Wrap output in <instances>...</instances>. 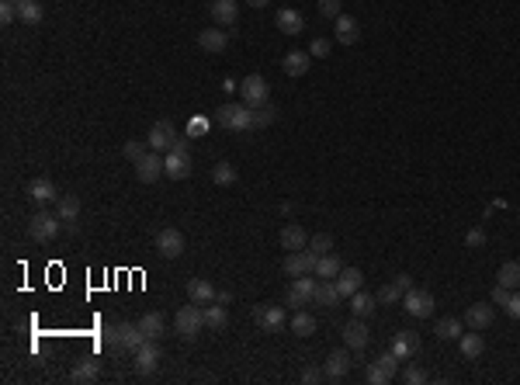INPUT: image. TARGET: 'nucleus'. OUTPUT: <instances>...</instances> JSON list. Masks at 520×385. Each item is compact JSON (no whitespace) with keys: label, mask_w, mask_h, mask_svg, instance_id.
Here are the masks:
<instances>
[{"label":"nucleus","mask_w":520,"mask_h":385,"mask_svg":"<svg viewBox=\"0 0 520 385\" xmlns=\"http://www.w3.org/2000/svg\"><path fill=\"white\" fill-rule=\"evenodd\" d=\"M101 341L111 343L115 350H132V354H135L150 337L139 330V323H135V326H132V323H119V326H104V337H101Z\"/></svg>","instance_id":"nucleus-1"},{"label":"nucleus","mask_w":520,"mask_h":385,"mask_svg":"<svg viewBox=\"0 0 520 385\" xmlns=\"http://www.w3.org/2000/svg\"><path fill=\"white\" fill-rule=\"evenodd\" d=\"M215 122L222 128H229V132H246V128H253V108L250 104H236V101H229V104H219L215 108Z\"/></svg>","instance_id":"nucleus-2"},{"label":"nucleus","mask_w":520,"mask_h":385,"mask_svg":"<svg viewBox=\"0 0 520 385\" xmlns=\"http://www.w3.org/2000/svg\"><path fill=\"white\" fill-rule=\"evenodd\" d=\"M201 326H205V309H201L198 302L177 309V316H174V330H177V337H184V341H198Z\"/></svg>","instance_id":"nucleus-3"},{"label":"nucleus","mask_w":520,"mask_h":385,"mask_svg":"<svg viewBox=\"0 0 520 385\" xmlns=\"http://www.w3.org/2000/svg\"><path fill=\"white\" fill-rule=\"evenodd\" d=\"M59 229H63V219L59 215H52L49 209H42L28 219V236L35 240V243H49V240H56L59 236Z\"/></svg>","instance_id":"nucleus-4"},{"label":"nucleus","mask_w":520,"mask_h":385,"mask_svg":"<svg viewBox=\"0 0 520 385\" xmlns=\"http://www.w3.org/2000/svg\"><path fill=\"white\" fill-rule=\"evenodd\" d=\"M351 368H354V350H351V347H340V350H329V354H326L322 372H326L329 382H340Z\"/></svg>","instance_id":"nucleus-5"},{"label":"nucleus","mask_w":520,"mask_h":385,"mask_svg":"<svg viewBox=\"0 0 520 385\" xmlns=\"http://www.w3.org/2000/svg\"><path fill=\"white\" fill-rule=\"evenodd\" d=\"M267 94H271V84H267L260 73H250V77H243V84H240L243 104L257 108V104H264V101H267Z\"/></svg>","instance_id":"nucleus-6"},{"label":"nucleus","mask_w":520,"mask_h":385,"mask_svg":"<svg viewBox=\"0 0 520 385\" xmlns=\"http://www.w3.org/2000/svg\"><path fill=\"white\" fill-rule=\"evenodd\" d=\"M316 260H320L316 250H291V254L284 257V274H288V278L313 274V271H316Z\"/></svg>","instance_id":"nucleus-7"},{"label":"nucleus","mask_w":520,"mask_h":385,"mask_svg":"<svg viewBox=\"0 0 520 385\" xmlns=\"http://www.w3.org/2000/svg\"><path fill=\"white\" fill-rule=\"evenodd\" d=\"M402 309H406L413 319H427V316H434V295H430V292H420V288H409V292L402 295Z\"/></svg>","instance_id":"nucleus-8"},{"label":"nucleus","mask_w":520,"mask_h":385,"mask_svg":"<svg viewBox=\"0 0 520 385\" xmlns=\"http://www.w3.org/2000/svg\"><path fill=\"white\" fill-rule=\"evenodd\" d=\"M132 167H135V177H139L143 184H153V181H160V173H163V153L150 149V153L139 157Z\"/></svg>","instance_id":"nucleus-9"},{"label":"nucleus","mask_w":520,"mask_h":385,"mask_svg":"<svg viewBox=\"0 0 520 385\" xmlns=\"http://www.w3.org/2000/svg\"><path fill=\"white\" fill-rule=\"evenodd\" d=\"M174 142H177V128L170 126V122H157V126L150 128V135H146V146L157 149V153H170Z\"/></svg>","instance_id":"nucleus-10"},{"label":"nucleus","mask_w":520,"mask_h":385,"mask_svg":"<svg viewBox=\"0 0 520 385\" xmlns=\"http://www.w3.org/2000/svg\"><path fill=\"white\" fill-rule=\"evenodd\" d=\"M160 361H163V350L157 347V341H146L135 350V372L139 375H153L160 368Z\"/></svg>","instance_id":"nucleus-11"},{"label":"nucleus","mask_w":520,"mask_h":385,"mask_svg":"<svg viewBox=\"0 0 520 385\" xmlns=\"http://www.w3.org/2000/svg\"><path fill=\"white\" fill-rule=\"evenodd\" d=\"M316 274L309 278V274H302V278H295L291 281V288H288V305H295V309H302V305H309L313 302V292H316Z\"/></svg>","instance_id":"nucleus-12"},{"label":"nucleus","mask_w":520,"mask_h":385,"mask_svg":"<svg viewBox=\"0 0 520 385\" xmlns=\"http://www.w3.org/2000/svg\"><path fill=\"white\" fill-rule=\"evenodd\" d=\"M253 319L264 334H274L284 326V305H253Z\"/></svg>","instance_id":"nucleus-13"},{"label":"nucleus","mask_w":520,"mask_h":385,"mask_svg":"<svg viewBox=\"0 0 520 385\" xmlns=\"http://www.w3.org/2000/svg\"><path fill=\"white\" fill-rule=\"evenodd\" d=\"M157 250H160L167 260H177V257L184 254V233L174 229V226H170V229H160V233H157Z\"/></svg>","instance_id":"nucleus-14"},{"label":"nucleus","mask_w":520,"mask_h":385,"mask_svg":"<svg viewBox=\"0 0 520 385\" xmlns=\"http://www.w3.org/2000/svg\"><path fill=\"white\" fill-rule=\"evenodd\" d=\"M163 173H167L170 181H184V177L191 173V157H188V153H181V149L163 153Z\"/></svg>","instance_id":"nucleus-15"},{"label":"nucleus","mask_w":520,"mask_h":385,"mask_svg":"<svg viewBox=\"0 0 520 385\" xmlns=\"http://www.w3.org/2000/svg\"><path fill=\"white\" fill-rule=\"evenodd\" d=\"M28 198L42 205V209H49L52 202H59V191H56V184L49 181V177H35L32 184H28Z\"/></svg>","instance_id":"nucleus-16"},{"label":"nucleus","mask_w":520,"mask_h":385,"mask_svg":"<svg viewBox=\"0 0 520 385\" xmlns=\"http://www.w3.org/2000/svg\"><path fill=\"white\" fill-rule=\"evenodd\" d=\"M368 341H371V330H368V323L354 316V319L344 326V343H347V347L358 354V350H364V347H368Z\"/></svg>","instance_id":"nucleus-17"},{"label":"nucleus","mask_w":520,"mask_h":385,"mask_svg":"<svg viewBox=\"0 0 520 385\" xmlns=\"http://www.w3.org/2000/svg\"><path fill=\"white\" fill-rule=\"evenodd\" d=\"M465 326L468 330H489L492 326V302H476L465 309Z\"/></svg>","instance_id":"nucleus-18"},{"label":"nucleus","mask_w":520,"mask_h":385,"mask_svg":"<svg viewBox=\"0 0 520 385\" xmlns=\"http://www.w3.org/2000/svg\"><path fill=\"white\" fill-rule=\"evenodd\" d=\"M56 215L63 219V226H66V229H73V233H77V219H80V198H77V195H59V202H56Z\"/></svg>","instance_id":"nucleus-19"},{"label":"nucleus","mask_w":520,"mask_h":385,"mask_svg":"<svg viewBox=\"0 0 520 385\" xmlns=\"http://www.w3.org/2000/svg\"><path fill=\"white\" fill-rule=\"evenodd\" d=\"M284 73L288 77H306L309 73V66H313V52H302V49H291V52H284Z\"/></svg>","instance_id":"nucleus-20"},{"label":"nucleus","mask_w":520,"mask_h":385,"mask_svg":"<svg viewBox=\"0 0 520 385\" xmlns=\"http://www.w3.org/2000/svg\"><path fill=\"white\" fill-rule=\"evenodd\" d=\"M281 247L291 254V250H306L309 247V233L298 226V222H288L284 229H281Z\"/></svg>","instance_id":"nucleus-21"},{"label":"nucleus","mask_w":520,"mask_h":385,"mask_svg":"<svg viewBox=\"0 0 520 385\" xmlns=\"http://www.w3.org/2000/svg\"><path fill=\"white\" fill-rule=\"evenodd\" d=\"M389 350H392L399 361H409V358L420 350V337H416L413 330H402V334H396V337H392V347H389Z\"/></svg>","instance_id":"nucleus-22"},{"label":"nucleus","mask_w":520,"mask_h":385,"mask_svg":"<svg viewBox=\"0 0 520 385\" xmlns=\"http://www.w3.org/2000/svg\"><path fill=\"white\" fill-rule=\"evenodd\" d=\"M212 18H215V25H236V18H240V4L236 0H212Z\"/></svg>","instance_id":"nucleus-23"},{"label":"nucleus","mask_w":520,"mask_h":385,"mask_svg":"<svg viewBox=\"0 0 520 385\" xmlns=\"http://www.w3.org/2000/svg\"><path fill=\"white\" fill-rule=\"evenodd\" d=\"M333 281H337L340 295H344V299H351L354 292H361V285H364V274H361L358 267H347V271H340Z\"/></svg>","instance_id":"nucleus-24"},{"label":"nucleus","mask_w":520,"mask_h":385,"mask_svg":"<svg viewBox=\"0 0 520 385\" xmlns=\"http://www.w3.org/2000/svg\"><path fill=\"white\" fill-rule=\"evenodd\" d=\"M198 45L205 52H212V56H219V52H226V45H229V35L222 32V28H205L198 35Z\"/></svg>","instance_id":"nucleus-25"},{"label":"nucleus","mask_w":520,"mask_h":385,"mask_svg":"<svg viewBox=\"0 0 520 385\" xmlns=\"http://www.w3.org/2000/svg\"><path fill=\"white\" fill-rule=\"evenodd\" d=\"M215 285L212 281H205V278H191L188 281V299L191 302H198V305H208V302H215Z\"/></svg>","instance_id":"nucleus-26"},{"label":"nucleus","mask_w":520,"mask_h":385,"mask_svg":"<svg viewBox=\"0 0 520 385\" xmlns=\"http://www.w3.org/2000/svg\"><path fill=\"white\" fill-rule=\"evenodd\" d=\"M201 309H205V326H208V330L219 334V330L229 326V312H226L222 302H208V305H201Z\"/></svg>","instance_id":"nucleus-27"},{"label":"nucleus","mask_w":520,"mask_h":385,"mask_svg":"<svg viewBox=\"0 0 520 385\" xmlns=\"http://www.w3.org/2000/svg\"><path fill=\"white\" fill-rule=\"evenodd\" d=\"M344 299L340 295V288H337V281H316V292H313V305H326V309H333L337 302Z\"/></svg>","instance_id":"nucleus-28"},{"label":"nucleus","mask_w":520,"mask_h":385,"mask_svg":"<svg viewBox=\"0 0 520 385\" xmlns=\"http://www.w3.org/2000/svg\"><path fill=\"white\" fill-rule=\"evenodd\" d=\"M358 39H361V25L351 18V14H340V18H337V42L354 45Z\"/></svg>","instance_id":"nucleus-29"},{"label":"nucleus","mask_w":520,"mask_h":385,"mask_svg":"<svg viewBox=\"0 0 520 385\" xmlns=\"http://www.w3.org/2000/svg\"><path fill=\"white\" fill-rule=\"evenodd\" d=\"M278 28L284 35H298L302 28H306V18L295 11V7H281L278 11Z\"/></svg>","instance_id":"nucleus-30"},{"label":"nucleus","mask_w":520,"mask_h":385,"mask_svg":"<svg viewBox=\"0 0 520 385\" xmlns=\"http://www.w3.org/2000/svg\"><path fill=\"white\" fill-rule=\"evenodd\" d=\"M458 347H461V358H468V361H476V358H482V350H485V341H482V330H472V334H461V337H458Z\"/></svg>","instance_id":"nucleus-31"},{"label":"nucleus","mask_w":520,"mask_h":385,"mask_svg":"<svg viewBox=\"0 0 520 385\" xmlns=\"http://www.w3.org/2000/svg\"><path fill=\"white\" fill-rule=\"evenodd\" d=\"M97 375H101V361H94V358H87V361H80L73 372H70V379L77 385H87V382H97Z\"/></svg>","instance_id":"nucleus-32"},{"label":"nucleus","mask_w":520,"mask_h":385,"mask_svg":"<svg viewBox=\"0 0 520 385\" xmlns=\"http://www.w3.org/2000/svg\"><path fill=\"white\" fill-rule=\"evenodd\" d=\"M291 334H298V337H313V334H316V316L306 312V309H295V316H291Z\"/></svg>","instance_id":"nucleus-33"},{"label":"nucleus","mask_w":520,"mask_h":385,"mask_svg":"<svg viewBox=\"0 0 520 385\" xmlns=\"http://www.w3.org/2000/svg\"><path fill=\"white\" fill-rule=\"evenodd\" d=\"M434 334H437L440 341H458L465 334V323L458 316H444V319H437V330Z\"/></svg>","instance_id":"nucleus-34"},{"label":"nucleus","mask_w":520,"mask_h":385,"mask_svg":"<svg viewBox=\"0 0 520 385\" xmlns=\"http://www.w3.org/2000/svg\"><path fill=\"white\" fill-rule=\"evenodd\" d=\"M375 309H378V299H375V295H368V292H354V295H351V312H354L358 319H368Z\"/></svg>","instance_id":"nucleus-35"},{"label":"nucleus","mask_w":520,"mask_h":385,"mask_svg":"<svg viewBox=\"0 0 520 385\" xmlns=\"http://www.w3.org/2000/svg\"><path fill=\"white\" fill-rule=\"evenodd\" d=\"M340 271H344V267H340V260H337V257H333V254H322L320 260H316V271H313V274H316V278H322V281H333Z\"/></svg>","instance_id":"nucleus-36"},{"label":"nucleus","mask_w":520,"mask_h":385,"mask_svg":"<svg viewBox=\"0 0 520 385\" xmlns=\"http://www.w3.org/2000/svg\"><path fill=\"white\" fill-rule=\"evenodd\" d=\"M496 281L507 285V288H520V260H507V264L496 271Z\"/></svg>","instance_id":"nucleus-37"},{"label":"nucleus","mask_w":520,"mask_h":385,"mask_svg":"<svg viewBox=\"0 0 520 385\" xmlns=\"http://www.w3.org/2000/svg\"><path fill=\"white\" fill-rule=\"evenodd\" d=\"M274 118H278V108H274L271 101H264V104L253 108V128H271Z\"/></svg>","instance_id":"nucleus-38"},{"label":"nucleus","mask_w":520,"mask_h":385,"mask_svg":"<svg viewBox=\"0 0 520 385\" xmlns=\"http://www.w3.org/2000/svg\"><path fill=\"white\" fill-rule=\"evenodd\" d=\"M18 18L25 25H39L42 21V4L39 0H18Z\"/></svg>","instance_id":"nucleus-39"},{"label":"nucleus","mask_w":520,"mask_h":385,"mask_svg":"<svg viewBox=\"0 0 520 385\" xmlns=\"http://www.w3.org/2000/svg\"><path fill=\"white\" fill-rule=\"evenodd\" d=\"M139 330H143L150 341H157V337L163 334V316L160 312H146V316L139 319Z\"/></svg>","instance_id":"nucleus-40"},{"label":"nucleus","mask_w":520,"mask_h":385,"mask_svg":"<svg viewBox=\"0 0 520 385\" xmlns=\"http://www.w3.org/2000/svg\"><path fill=\"white\" fill-rule=\"evenodd\" d=\"M212 181H215L219 188H233V184H236V167H233V164H226V160H222V164H215Z\"/></svg>","instance_id":"nucleus-41"},{"label":"nucleus","mask_w":520,"mask_h":385,"mask_svg":"<svg viewBox=\"0 0 520 385\" xmlns=\"http://www.w3.org/2000/svg\"><path fill=\"white\" fill-rule=\"evenodd\" d=\"M375 299L382 302V305H396V302H402V292H399V285H396V281H392V285H382V288H378V295H375Z\"/></svg>","instance_id":"nucleus-42"},{"label":"nucleus","mask_w":520,"mask_h":385,"mask_svg":"<svg viewBox=\"0 0 520 385\" xmlns=\"http://www.w3.org/2000/svg\"><path fill=\"white\" fill-rule=\"evenodd\" d=\"M392 379H396V375H392L389 368H382L378 361H375V365L368 368V382H371V385H389V382H392Z\"/></svg>","instance_id":"nucleus-43"},{"label":"nucleus","mask_w":520,"mask_h":385,"mask_svg":"<svg viewBox=\"0 0 520 385\" xmlns=\"http://www.w3.org/2000/svg\"><path fill=\"white\" fill-rule=\"evenodd\" d=\"M309 250H316V254H329V250H333V236H329V233H320V236H313V240H309Z\"/></svg>","instance_id":"nucleus-44"},{"label":"nucleus","mask_w":520,"mask_h":385,"mask_svg":"<svg viewBox=\"0 0 520 385\" xmlns=\"http://www.w3.org/2000/svg\"><path fill=\"white\" fill-rule=\"evenodd\" d=\"M399 379H402L406 385H423V382H427V372H423V368H416V365H409V368L402 372Z\"/></svg>","instance_id":"nucleus-45"},{"label":"nucleus","mask_w":520,"mask_h":385,"mask_svg":"<svg viewBox=\"0 0 520 385\" xmlns=\"http://www.w3.org/2000/svg\"><path fill=\"white\" fill-rule=\"evenodd\" d=\"M121 153H125V157H128V160H132V164H135V160H139V157H146V146H143V142H139V139H128V142H125V146H121Z\"/></svg>","instance_id":"nucleus-46"},{"label":"nucleus","mask_w":520,"mask_h":385,"mask_svg":"<svg viewBox=\"0 0 520 385\" xmlns=\"http://www.w3.org/2000/svg\"><path fill=\"white\" fill-rule=\"evenodd\" d=\"M465 247H468V250H482V247H485V233H482L479 226L465 233Z\"/></svg>","instance_id":"nucleus-47"},{"label":"nucleus","mask_w":520,"mask_h":385,"mask_svg":"<svg viewBox=\"0 0 520 385\" xmlns=\"http://www.w3.org/2000/svg\"><path fill=\"white\" fill-rule=\"evenodd\" d=\"M14 18H18V0H4V4H0V21L11 25Z\"/></svg>","instance_id":"nucleus-48"},{"label":"nucleus","mask_w":520,"mask_h":385,"mask_svg":"<svg viewBox=\"0 0 520 385\" xmlns=\"http://www.w3.org/2000/svg\"><path fill=\"white\" fill-rule=\"evenodd\" d=\"M320 14L322 18H340V0H320Z\"/></svg>","instance_id":"nucleus-49"},{"label":"nucleus","mask_w":520,"mask_h":385,"mask_svg":"<svg viewBox=\"0 0 520 385\" xmlns=\"http://www.w3.org/2000/svg\"><path fill=\"white\" fill-rule=\"evenodd\" d=\"M510 295H514V288H507V285H500V281H496V288H492V305H507Z\"/></svg>","instance_id":"nucleus-50"},{"label":"nucleus","mask_w":520,"mask_h":385,"mask_svg":"<svg viewBox=\"0 0 520 385\" xmlns=\"http://www.w3.org/2000/svg\"><path fill=\"white\" fill-rule=\"evenodd\" d=\"M329 49H333V45L326 42V39H313V45H309V52H313V56H320V59L329 56Z\"/></svg>","instance_id":"nucleus-51"},{"label":"nucleus","mask_w":520,"mask_h":385,"mask_svg":"<svg viewBox=\"0 0 520 385\" xmlns=\"http://www.w3.org/2000/svg\"><path fill=\"white\" fill-rule=\"evenodd\" d=\"M322 379H326V372H320V368H306V372H302V382L306 385H316V382H322Z\"/></svg>","instance_id":"nucleus-52"},{"label":"nucleus","mask_w":520,"mask_h":385,"mask_svg":"<svg viewBox=\"0 0 520 385\" xmlns=\"http://www.w3.org/2000/svg\"><path fill=\"white\" fill-rule=\"evenodd\" d=\"M205 132H208V122H205V118H191V126H188V139H191V135H205Z\"/></svg>","instance_id":"nucleus-53"},{"label":"nucleus","mask_w":520,"mask_h":385,"mask_svg":"<svg viewBox=\"0 0 520 385\" xmlns=\"http://www.w3.org/2000/svg\"><path fill=\"white\" fill-rule=\"evenodd\" d=\"M503 309H507V316H514V319H520V292H514V295H510V302H507Z\"/></svg>","instance_id":"nucleus-54"},{"label":"nucleus","mask_w":520,"mask_h":385,"mask_svg":"<svg viewBox=\"0 0 520 385\" xmlns=\"http://www.w3.org/2000/svg\"><path fill=\"white\" fill-rule=\"evenodd\" d=\"M396 285H399V292L406 295V292L413 288V278H409V274H396Z\"/></svg>","instance_id":"nucleus-55"},{"label":"nucleus","mask_w":520,"mask_h":385,"mask_svg":"<svg viewBox=\"0 0 520 385\" xmlns=\"http://www.w3.org/2000/svg\"><path fill=\"white\" fill-rule=\"evenodd\" d=\"M215 302H222V305H229V302H233V292H219V295H215Z\"/></svg>","instance_id":"nucleus-56"},{"label":"nucleus","mask_w":520,"mask_h":385,"mask_svg":"<svg viewBox=\"0 0 520 385\" xmlns=\"http://www.w3.org/2000/svg\"><path fill=\"white\" fill-rule=\"evenodd\" d=\"M246 4H250V7H267L271 0H246Z\"/></svg>","instance_id":"nucleus-57"}]
</instances>
